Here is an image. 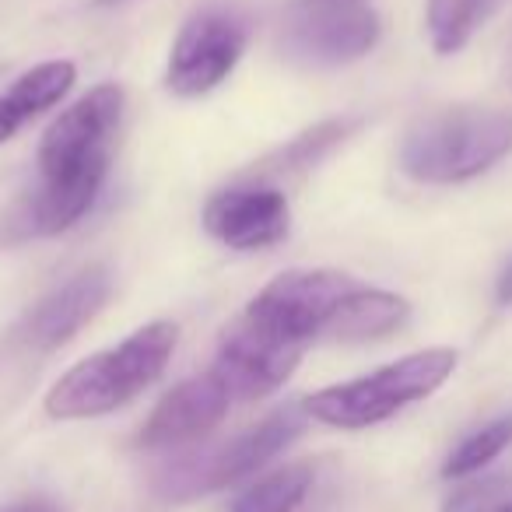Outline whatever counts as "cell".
<instances>
[{
	"label": "cell",
	"mask_w": 512,
	"mask_h": 512,
	"mask_svg": "<svg viewBox=\"0 0 512 512\" xmlns=\"http://www.w3.org/2000/svg\"><path fill=\"white\" fill-rule=\"evenodd\" d=\"M302 428H306V411H299V407L274 411L260 425L232 435L221 446L186 453L179 460L165 463L155 474V491L169 502H190V498L221 491L228 484L242 481V477L256 474L264 463H271L281 449H288L299 439Z\"/></svg>",
	"instance_id": "277c9868"
},
{
	"label": "cell",
	"mask_w": 512,
	"mask_h": 512,
	"mask_svg": "<svg viewBox=\"0 0 512 512\" xmlns=\"http://www.w3.org/2000/svg\"><path fill=\"white\" fill-rule=\"evenodd\" d=\"M383 36L365 0H295L281 29V50L302 67H344L376 50Z\"/></svg>",
	"instance_id": "8992f818"
},
{
	"label": "cell",
	"mask_w": 512,
	"mask_h": 512,
	"mask_svg": "<svg viewBox=\"0 0 512 512\" xmlns=\"http://www.w3.org/2000/svg\"><path fill=\"white\" fill-rule=\"evenodd\" d=\"M512 488L509 474H488L481 481H470L463 488H456L446 498V509L442 512H495L505 505V495Z\"/></svg>",
	"instance_id": "d6986e66"
},
{
	"label": "cell",
	"mask_w": 512,
	"mask_h": 512,
	"mask_svg": "<svg viewBox=\"0 0 512 512\" xmlns=\"http://www.w3.org/2000/svg\"><path fill=\"white\" fill-rule=\"evenodd\" d=\"M0 512H64V505H57L53 498H22V502L8 505Z\"/></svg>",
	"instance_id": "ffe728a7"
},
{
	"label": "cell",
	"mask_w": 512,
	"mask_h": 512,
	"mask_svg": "<svg viewBox=\"0 0 512 512\" xmlns=\"http://www.w3.org/2000/svg\"><path fill=\"white\" fill-rule=\"evenodd\" d=\"M246 43L249 25L235 8L211 4V8L193 11L169 50L165 88L179 99L214 92L235 71V64L246 53Z\"/></svg>",
	"instance_id": "ba28073f"
},
{
	"label": "cell",
	"mask_w": 512,
	"mask_h": 512,
	"mask_svg": "<svg viewBox=\"0 0 512 512\" xmlns=\"http://www.w3.org/2000/svg\"><path fill=\"white\" fill-rule=\"evenodd\" d=\"M355 288L358 281L341 271H285L249 302L242 320L260 334L306 348Z\"/></svg>",
	"instance_id": "52a82bcc"
},
{
	"label": "cell",
	"mask_w": 512,
	"mask_h": 512,
	"mask_svg": "<svg viewBox=\"0 0 512 512\" xmlns=\"http://www.w3.org/2000/svg\"><path fill=\"white\" fill-rule=\"evenodd\" d=\"M309 484H313V467L292 463V467L267 474L264 481L249 484L232 502V512H295L306 498Z\"/></svg>",
	"instance_id": "2e32d148"
},
{
	"label": "cell",
	"mask_w": 512,
	"mask_h": 512,
	"mask_svg": "<svg viewBox=\"0 0 512 512\" xmlns=\"http://www.w3.org/2000/svg\"><path fill=\"white\" fill-rule=\"evenodd\" d=\"M495 512H512V502H505L502 509H495Z\"/></svg>",
	"instance_id": "603a6c76"
},
{
	"label": "cell",
	"mask_w": 512,
	"mask_h": 512,
	"mask_svg": "<svg viewBox=\"0 0 512 512\" xmlns=\"http://www.w3.org/2000/svg\"><path fill=\"white\" fill-rule=\"evenodd\" d=\"M509 446H512V414H502V418L477 428L474 435H467V439L449 453V460L442 463V477L453 481V477L477 474V470H484L491 460H498Z\"/></svg>",
	"instance_id": "e0dca14e"
},
{
	"label": "cell",
	"mask_w": 512,
	"mask_h": 512,
	"mask_svg": "<svg viewBox=\"0 0 512 512\" xmlns=\"http://www.w3.org/2000/svg\"><path fill=\"white\" fill-rule=\"evenodd\" d=\"M232 407V393L225 390L214 372L193 376L186 383L172 386L158 407L151 411V418L141 428V446L144 449H169L183 446V442L204 439L211 428L221 425V418Z\"/></svg>",
	"instance_id": "7c38bea8"
},
{
	"label": "cell",
	"mask_w": 512,
	"mask_h": 512,
	"mask_svg": "<svg viewBox=\"0 0 512 512\" xmlns=\"http://www.w3.org/2000/svg\"><path fill=\"white\" fill-rule=\"evenodd\" d=\"M512 155V113L453 106L418 120L400 144V169L418 183L453 186L484 176Z\"/></svg>",
	"instance_id": "7a4b0ae2"
},
{
	"label": "cell",
	"mask_w": 512,
	"mask_h": 512,
	"mask_svg": "<svg viewBox=\"0 0 512 512\" xmlns=\"http://www.w3.org/2000/svg\"><path fill=\"white\" fill-rule=\"evenodd\" d=\"M351 130V120H327L316 123L313 130L295 137L288 148H281L278 155L271 158L267 165H274V172H295V169H309L313 162H320L334 144L344 141V134Z\"/></svg>",
	"instance_id": "ac0fdd59"
},
{
	"label": "cell",
	"mask_w": 512,
	"mask_h": 512,
	"mask_svg": "<svg viewBox=\"0 0 512 512\" xmlns=\"http://www.w3.org/2000/svg\"><path fill=\"white\" fill-rule=\"evenodd\" d=\"M456 362H460V355L453 348L414 351V355H404L400 362L383 365L369 376L316 390L313 397H306L302 411H306V418H316L330 428L358 432V428L379 425L404 407L432 397L456 372Z\"/></svg>",
	"instance_id": "3957f363"
},
{
	"label": "cell",
	"mask_w": 512,
	"mask_h": 512,
	"mask_svg": "<svg viewBox=\"0 0 512 512\" xmlns=\"http://www.w3.org/2000/svg\"><path fill=\"white\" fill-rule=\"evenodd\" d=\"M502 0H428L425 29L428 43L439 57H453L474 39V32L488 22Z\"/></svg>",
	"instance_id": "9a60e30c"
},
{
	"label": "cell",
	"mask_w": 512,
	"mask_h": 512,
	"mask_svg": "<svg viewBox=\"0 0 512 512\" xmlns=\"http://www.w3.org/2000/svg\"><path fill=\"white\" fill-rule=\"evenodd\" d=\"M411 316V302L397 292H383V288H365L358 285L348 299L337 306V313L330 316L323 334L334 341H379L390 337L393 330L404 327V320Z\"/></svg>",
	"instance_id": "5bb4252c"
},
{
	"label": "cell",
	"mask_w": 512,
	"mask_h": 512,
	"mask_svg": "<svg viewBox=\"0 0 512 512\" xmlns=\"http://www.w3.org/2000/svg\"><path fill=\"white\" fill-rule=\"evenodd\" d=\"M288 225H292V211L278 186H228V190L211 193V200L204 204L207 235L239 253L278 246L288 235Z\"/></svg>",
	"instance_id": "9c48e42d"
},
{
	"label": "cell",
	"mask_w": 512,
	"mask_h": 512,
	"mask_svg": "<svg viewBox=\"0 0 512 512\" xmlns=\"http://www.w3.org/2000/svg\"><path fill=\"white\" fill-rule=\"evenodd\" d=\"M95 4H102V8H109V4H123V0H95Z\"/></svg>",
	"instance_id": "7402d4cb"
},
{
	"label": "cell",
	"mask_w": 512,
	"mask_h": 512,
	"mask_svg": "<svg viewBox=\"0 0 512 512\" xmlns=\"http://www.w3.org/2000/svg\"><path fill=\"white\" fill-rule=\"evenodd\" d=\"M495 299H498V306H512V260L502 267V274H498V281H495Z\"/></svg>",
	"instance_id": "44dd1931"
},
{
	"label": "cell",
	"mask_w": 512,
	"mask_h": 512,
	"mask_svg": "<svg viewBox=\"0 0 512 512\" xmlns=\"http://www.w3.org/2000/svg\"><path fill=\"white\" fill-rule=\"evenodd\" d=\"M78 81L74 60H46L18 74L4 92H0V144H8L29 127L36 116L57 109L71 95Z\"/></svg>",
	"instance_id": "4fadbf2b"
},
{
	"label": "cell",
	"mask_w": 512,
	"mask_h": 512,
	"mask_svg": "<svg viewBox=\"0 0 512 512\" xmlns=\"http://www.w3.org/2000/svg\"><path fill=\"white\" fill-rule=\"evenodd\" d=\"M509 74H512V60H509Z\"/></svg>",
	"instance_id": "cb8c5ba5"
},
{
	"label": "cell",
	"mask_w": 512,
	"mask_h": 512,
	"mask_svg": "<svg viewBox=\"0 0 512 512\" xmlns=\"http://www.w3.org/2000/svg\"><path fill=\"white\" fill-rule=\"evenodd\" d=\"M113 295V274L102 264L71 274L64 285L46 292L18 323V341L32 351H57L81 334L106 309Z\"/></svg>",
	"instance_id": "30bf717a"
},
{
	"label": "cell",
	"mask_w": 512,
	"mask_h": 512,
	"mask_svg": "<svg viewBox=\"0 0 512 512\" xmlns=\"http://www.w3.org/2000/svg\"><path fill=\"white\" fill-rule=\"evenodd\" d=\"M176 344V323H144L116 348H106L67 369L46 393V414L57 421H81L120 411L130 400L141 397L151 383L162 379Z\"/></svg>",
	"instance_id": "6da1fadb"
},
{
	"label": "cell",
	"mask_w": 512,
	"mask_h": 512,
	"mask_svg": "<svg viewBox=\"0 0 512 512\" xmlns=\"http://www.w3.org/2000/svg\"><path fill=\"white\" fill-rule=\"evenodd\" d=\"M123 106H127V95L116 81L95 85L88 95L71 102L39 141V179L109 176Z\"/></svg>",
	"instance_id": "5b68a950"
},
{
	"label": "cell",
	"mask_w": 512,
	"mask_h": 512,
	"mask_svg": "<svg viewBox=\"0 0 512 512\" xmlns=\"http://www.w3.org/2000/svg\"><path fill=\"white\" fill-rule=\"evenodd\" d=\"M302 351L306 348L260 334L246 320H239L221 337L218 362L211 372L225 383L232 400H260L292 379V372L302 362Z\"/></svg>",
	"instance_id": "8fae6325"
}]
</instances>
